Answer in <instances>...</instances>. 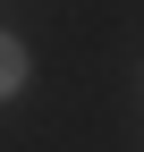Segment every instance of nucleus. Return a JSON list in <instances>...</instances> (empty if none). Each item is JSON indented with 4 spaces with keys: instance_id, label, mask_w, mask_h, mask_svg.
Segmentation results:
<instances>
[{
    "instance_id": "1",
    "label": "nucleus",
    "mask_w": 144,
    "mask_h": 152,
    "mask_svg": "<svg viewBox=\"0 0 144 152\" xmlns=\"http://www.w3.org/2000/svg\"><path fill=\"white\" fill-rule=\"evenodd\" d=\"M17 85H26V51L0 34V93H17Z\"/></svg>"
}]
</instances>
